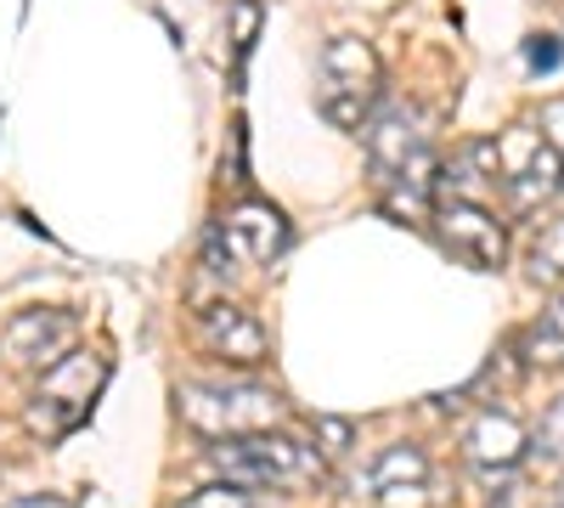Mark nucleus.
<instances>
[{
  "instance_id": "obj_1",
  "label": "nucleus",
  "mask_w": 564,
  "mask_h": 508,
  "mask_svg": "<svg viewBox=\"0 0 564 508\" xmlns=\"http://www.w3.org/2000/svg\"><path fill=\"white\" fill-rule=\"evenodd\" d=\"M215 469L243 491H311L327 480V457L316 452V441H300L289 430H260L215 441Z\"/></svg>"
},
{
  "instance_id": "obj_2",
  "label": "nucleus",
  "mask_w": 564,
  "mask_h": 508,
  "mask_svg": "<svg viewBox=\"0 0 564 508\" xmlns=\"http://www.w3.org/2000/svg\"><path fill=\"white\" fill-rule=\"evenodd\" d=\"M384 97V63L361 34H334L316 57V114L334 130H361L379 114Z\"/></svg>"
},
{
  "instance_id": "obj_3",
  "label": "nucleus",
  "mask_w": 564,
  "mask_h": 508,
  "mask_svg": "<svg viewBox=\"0 0 564 508\" xmlns=\"http://www.w3.org/2000/svg\"><path fill=\"white\" fill-rule=\"evenodd\" d=\"M175 412H181L186 430H198L209 441H238V435H260V430L289 424V401H282L271 385H254V379L181 385L175 390Z\"/></svg>"
},
{
  "instance_id": "obj_4",
  "label": "nucleus",
  "mask_w": 564,
  "mask_h": 508,
  "mask_svg": "<svg viewBox=\"0 0 564 508\" xmlns=\"http://www.w3.org/2000/svg\"><path fill=\"white\" fill-rule=\"evenodd\" d=\"M102 385H108V356H102V350H74V356H63L52 374L34 385V396H29V407H23V430H29L34 441H63V435H74V430L90 419V407H97Z\"/></svg>"
},
{
  "instance_id": "obj_5",
  "label": "nucleus",
  "mask_w": 564,
  "mask_h": 508,
  "mask_svg": "<svg viewBox=\"0 0 564 508\" xmlns=\"http://www.w3.org/2000/svg\"><path fill=\"white\" fill-rule=\"evenodd\" d=\"M361 142H367V164H372V181H412V187H430L441 181V153L423 130V114L406 108V102H384L361 125Z\"/></svg>"
},
{
  "instance_id": "obj_6",
  "label": "nucleus",
  "mask_w": 564,
  "mask_h": 508,
  "mask_svg": "<svg viewBox=\"0 0 564 508\" xmlns=\"http://www.w3.org/2000/svg\"><path fill=\"white\" fill-rule=\"evenodd\" d=\"M502 159V204L508 215H542V204L564 198V164L536 125H508L497 136Z\"/></svg>"
},
{
  "instance_id": "obj_7",
  "label": "nucleus",
  "mask_w": 564,
  "mask_h": 508,
  "mask_svg": "<svg viewBox=\"0 0 564 508\" xmlns=\"http://www.w3.org/2000/svg\"><path fill=\"white\" fill-rule=\"evenodd\" d=\"M193 339L209 361L220 367H238V374H254V367L271 361V334H265V322L238 305V300H215V305H198L193 316Z\"/></svg>"
},
{
  "instance_id": "obj_8",
  "label": "nucleus",
  "mask_w": 564,
  "mask_h": 508,
  "mask_svg": "<svg viewBox=\"0 0 564 508\" xmlns=\"http://www.w3.org/2000/svg\"><path fill=\"white\" fill-rule=\"evenodd\" d=\"M430 226H435V238H441V249L452 260L475 266V271H502V260H508V226H502V215L491 204L441 198Z\"/></svg>"
},
{
  "instance_id": "obj_9",
  "label": "nucleus",
  "mask_w": 564,
  "mask_h": 508,
  "mask_svg": "<svg viewBox=\"0 0 564 508\" xmlns=\"http://www.w3.org/2000/svg\"><path fill=\"white\" fill-rule=\"evenodd\" d=\"M215 238H220V249H226L231 266H271L282 249L294 244V226H289V215H282L276 204L243 198V204H231L220 215Z\"/></svg>"
},
{
  "instance_id": "obj_10",
  "label": "nucleus",
  "mask_w": 564,
  "mask_h": 508,
  "mask_svg": "<svg viewBox=\"0 0 564 508\" xmlns=\"http://www.w3.org/2000/svg\"><path fill=\"white\" fill-rule=\"evenodd\" d=\"M0 350H7L12 367H40L52 374L63 356L79 350V316L74 311H57V305H40V311H18L0 334Z\"/></svg>"
},
{
  "instance_id": "obj_11",
  "label": "nucleus",
  "mask_w": 564,
  "mask_h": 508,
  "mask_svg": "<svg viewBox=\"0 0 564 508\" xmlns=\"http://www.w3.org/2000/svg\"><path fill=\"white\" fill-rule=\"evenodd\" d=\"M531 452V430L513 419V412H497V407H480L463 430V457L475 475H491V480H508L513 469L525 464Z\"/></svg>"
},
{
  "instance_id": "obj_12",
  "label": "nucleus",
  "mask_w": 564,
  "mask_h": 508,
  "mask_svg": "<svg viewBox=\"0 0 564 508\" xmlns=\"http://www.w3.org/2000/svg\"><path fill=\"white\" fill-rule=\"evenodd\" d=\"M423 480H430V452L412 446V441H395L379 452V464L367 469V486L372 497H401V491H423Z\"/></svg>"
},
{
  "instance_id": "obj_13",
  "label": "nucleus",
  "mask_w": 564,
  "mask_h": 508,
  "mask_svg": "<svg viewBox=\"0 0 564 508\" xmlns=\"http://www.w3.org/2000/svg\"><path fill=\"white\" fill-rule=\"evenodd\" d=\"M525 277L536 289L564 283V215H542L525 238Z\"/></svg>"
},
{
  "instance_id": "obj_14",
  "label": "nucleus",
  "mask_w": 564,
  "mask_h": 508,
  "mask_svg": "<svg viewBox=\"0 0 564 508\" xmlns=\"http://www.w3.org/2000/svg\"><path fill=\"white\" fill-rule=\"evenodd\" d=\"M520 356L525 367H564V294L520 334Z\"/></svg>"
},
{
  "instance_id": "obj_15",
  "label": "nucleus",
  "mask_w": 564,
  "mask_h": 508,
  "mask_svg": "<svg viewBox=\"0 0 564 508\" xmlns=\"http://www.w3.org/2000/svg\"><path fill=\"white\" fill-rule=\"evenodd\" d=\"M311 441H316V452L327 457V464H339V457L350 452V441H356V430L345 419H311Z\"/></svg>"
},
{
  "instance_id": "obj_16",
  "label": "nucleus",
  "mask_w": 564,
  "mask_h": 508,
  "mask_svg": "<svg viewBox=\"0 0 564 508\" xmlns=\"http://www.w3.org/2000/svg\"><path fill=\"white\" fill-rule=\"evenodd\" d=\"M181 508H254V491L231 486V480H215V486H198Z\"/></svg>"
},
{
  "instance_id": "obj_17",
  "label": "nucleus",
  "mask_w": 564,
  "mask_h": 508,
  "mask_svg": "<svg viewBox=\"0 0 564 508\" xmlns=\"http://www.w3.org/2000/svg\"><path fill=\"white\" fill-rule=\"evenodd\" d=\"M254 34H260V0H231V52H238V63L249 57Z\"/></svg>"
},
{
  "instance_id": "obj_18",
  "label": "nucleus",
  "mask_w": 564,
  "mask_h": 508,
  "mask_svg": "<svg viewBox=\"0 0 564 508\" xmlns=\"http://www.w3.org/2000/svg\"><path fill=\"white\" fill-rule=\"evenodd\" d=\"M558 63H564L558 34H531V40H525V68H531V74H553Z\"/></svg>"
},
{
  "instance_id": "obj_19",
  "label": "nucleus",
  "mask_w": 564,
  "mask_h": 508,
  "mask_svg": "<svg viewBox=\"0 0 564 508\" xmlns=\"http://www.w3.org/2000/svg\"><path fill=\"white\" fill-rule=\"evenodd\" d=\"M536 446H542L547 457H564V396H553V401H547L542 430H536Z\"/></svg>"
},
{
  "instance_id": "obj_20",
  "label": "nucleus",
  "mask_w": 564,
  "mask_h": 508,
  "mask_svg": "<svg viewBox=\"0 0 564 508\" xmlns=\"http://www.w3.org/2000/svg\"><path fill=\"white\" fill-rule=\"evenodd\" d=\"M536 130L553 142V153H558V164H564V97H553V102H542V114H536Z\"/></svg>"
},
{
  "instance_id": "obj_21",
  "label": "nucleus",
  "mask_w": 564,
  "mask_h": 508,
  "mask_svg": "<svg viewBox=\"0 0 564 508\" xmlns=\"http://www.w3.org/2000/svg\"><path fill=\"white\" fill-rule=\"evenodd\" d=\"M12 508H74L68 497H52V491H45V497H18Z\"/></svg>"
},
{
  "instance_id": "obj_22",
  "label": "nucleus",
  "mask_w": 564,
  "mask_h": 508,
  "mask_svg": "<svg viewBox=\"0 0 564 508\" xmlns=\"http://www.w3.org/2000/svg\"><path fill=\"white\" fill-rule=\"evenodd\" d=\"M491 508H536V502H525V491H513V486H502V491L491 497Z\"/></svg>"
}]
</instances>
